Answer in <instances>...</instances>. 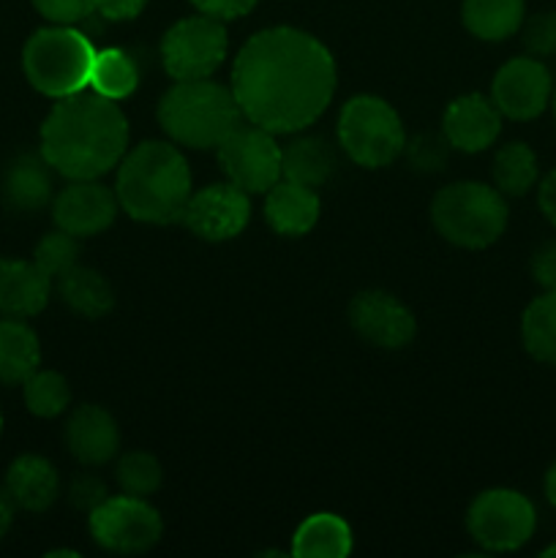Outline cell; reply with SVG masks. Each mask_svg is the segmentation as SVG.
Masks as SVG:
<instances>
[{
  "mask_svg": "<svg viewBox=\"0 0 556 558\" xmlns=\"http://www.w3.org/2000/svg\"><path fill=\"white\" fill-rule=\"evenodd\" d=\"M523 47L532 58H551L556 54V11H540L521 25Z\"/></svg>",
  "mask_w": 556,
  "mask_h": 558,
  "instance_id": "836d02e7",
  "label": "cell"
},
{
  "mask_svg": "<svg viewBox=\"0 0 556 558\" xmlns=\"http://www.w3.org/2000/svg\"><path fill=\"white\" fill-rule=\"evenodd\" d=\"M114 480H118L120 490L129 496H140V499H147L150 494H156L161 488V463L156 461V456L150 452H125L118 461V469H114Z\"/></svg>",
  "mask_w": 556,
  "mask_h": 558,
  "instance_id": "4dcf8cb0",
  "label": "cell"
},
{
  "mask_svg": "<svg viewBox=\"0 0 556 558\" xmlns=\"http://www.w3.org/2000/svg\"><path fill=\"white\" fill-rule=\"evenodd\" d=\"M232 93L243 120L270 131H303L330 107L336 60L330 49L298 27H267L240 47Z\"/></svg>",
  "mask_w": 556,
  "mask_h": 558,
  "instance_id": "6da1fadb",
  "label": "cell"
},
{
  "mask_svg": "<svg viewBox=\"0 0 556 558\" xmlns=\"http://www.w3.org/2000/svg\"><path fill=\"white\" fill-rule=\"evenodd\" d=\"M554 96L551 71L540 58H512L491 82V101L510 120H534L545 112Z\"/></svg>",
  "mask_w": 556,
  "mask_h": 558,
  "instance_id": "4fadbf2b",
  "label": "cell"
},
{
  "mask_svg": "<svg viewBox=\"0 0 556 558\" xmlns=\"http://www.w3.org/2000/svg\"><path fill=\"white\" fill-rule=\"evenodd\" d=\"M450 150H452V145L447 142V136L431 134V131L418 134L414 140L407 142V147H403L409 163H412L418 172H425V174L442 172L447 163V158H450Z\"/></svg>",
  "mask_w": 556,
  "mask_h": 558,
  "instance_id": "d6a6232c",
  "label": "cell"
},
{
  "mask_svg": "<svg viewBox=\"0 0 556 558\" xmlns=\"http://www.w3.org/2000/svg\"><path fill=\"white\" fill-rule=\"evenodd\" d=\"M523 349L537 363L556 368V292H545L527 305L521 316Z\"/></svg>",
  "mask_w": 556,
  "mask_h": 558,
  "instance_id": "4316f807",
  "label": "cell"
},
{
  "mask_svg": "<svg viewBox=\"0 0 556 558\" xmlns=\"http://www.w3.org/2000/svg\"><path fill=\"white\" fill-rule=\"evenodd\" d=\"M22 398H25L27 412L41 420H55L69 409L71 390L63 374L38 368L22 381Z\"/></svg>",
  "mask_w": 556,
  "mask_h": 558,
  "instance_id": "f546056e",
  "label": "cell"
},
{
  "mask_svg": "<svg viewBox=\"0 0 556 558\" xmlns=\"http://www.w3.org/2000/svg\"><path fill=\"white\" fill-rule=\"evenodd\" d=\"M537 205H540V210H543V216L556 227V169L540 180Z\"/></svg>",
  "mask_w": 556,
  "mask_h": 558,
  "instance_id": "ab89813d",
  "label": "cell"
},
{
  "mask_svg": "<svg viewBox=\"0 0 556 558\" xmlns=\"http://www.w3.org/2000/svg\"><path fill=\"white\" fill-rule=\"evenodd\" d=\"M551 104H554V118H556V93H554V96H551Z\"/></svg>",
  "mask_w": 556,
  "mask_h": 558,
  "instance_id": "ee69618b",
  "label": "cell"
},
{
  "mask_svg": "<svg viewBox=\"0 0 556 558\" xmlns=\"http://www.w3.org/2000/svg\"><path fill=\"white\" fill-rule=\"evenodd\" d=\"M33 262H36L55 283L58 278H63L65 272L74 270V267L80 265V238L63 232V229L47 232L38 240L36 251H33Z\"/></svg>",
  "mask_w": 556,
  "mask_h": 558,
  "instance_id": "1f68e13d",
  "label": "cell"
},
{
  "mask_svg": "<svg viewBox=\"0 0 556 558\" xmlns=\"http://www.w3.org/2000/svg\"><path fill=\"white\" fill-rule=\"evenodd\" d=\"M129 150V120L118 101L101 93L58 98L44 118L38 153L69 180H98Z\"/></svg>",
  "mask_w": 556,
  "mask_h": 558,
  "instance_id": "7a4b0ae2",
  "label": "cell"
},
{
  "mask_svg": "<svg viewBox=\"0 0 556 558\" xmlns=\"http://www.w3.org/2000/svg\"><path fill=\"white\" fill-rule=\"evenodd\" d=\"M87 529L96 545L109 554H145L161 539V515L140 496H107L87 515Z\"/></svg>",
  "mask_w": 556,
  "mask_h": 558,
  "instance_id": "8fae6325",
  "label": "cell"
},
{
  "mask_svg": "<svg viewBox=\"0 0 556 558\" xmlns=\"http://www.w3.org/2000/svg\"><path fill=\"white\" fill-rule=\"evenodd\" d=\"M147 0H96V14L107 22H129L142 14Z\"/></svg>",
  "mask_w": 556,
  "mask_h": 558,
  "instance_id": "f35d334b",
  "label": "cell"
},
{
  "mask_svg": "<svg viewBox=\"0 0 556 558\" xmlns=\"http://www.w3.org/2000/svg\"><path fill=\"white\" fill-rule=\"evenodd\" d=\"M55 169L41 153H20L3 169V202L14 213H38L55 199Z\"/></svg>",
  "mask_w": 556,
  "mask_h": 558,
  "instance_id": "d6986e66",
  "label": "cell"
},
{
  "mask_svg": "<svg viewBox=\"0 0 556 558\" xmlns=\"http://www.w3.org/2000/svg\"><path fill=\"white\" fill-rule=\"evenodd\" d=\"M140 85V65L125 49L109 47L96 52L90 69V87L112 101H123Z\"/></svg>",
  "mask_w": 556,
  "mask_h": 558,
  "instance_id": "f1b7e54d",
  "label": "cell"
},
{
  "mask_svg": "<svg viewBox=\"0 0 556 558\" xmlns=\"http://www.w3.org/2000/svg\"><path fill=\"white\" fill-rule=\"evenodd\" d=\"M259 3V0H191L200 14L213 16L218 22H229V20H240V16L251 14V9Z\"/></svg>",
  "mask_w": 556,
  "mask_h": 558,
  "instance_id": "8d00e7d4",
  "label": "cell"
},
{
  "mask_svg": "<svg viewBox=\"0 0 556 558\" xmlns=\"http://www.w3.org/2000/svg\"><path fill=\"white\" fill-rule=\"evenodd\" d=\"M31 3L52 25H76L96 14V0H31Z\"/></svg>",
  "mask_w": 556,
  "mask_h": 558,
  "instance_id": "e575fe53",
  "label": "cell"
},
{
  "mask_svg": "<svg viewBox=\"0 0 556 558\" xmlns=\"http://www.w3.org/2000/svg\"><path fill=\"white\" fill-rule=\"evenodd\" d=\"M41 343L25 319L0 316V385L22 387V381L38 371Z\"/></svg>",
  "mask_w": 556,
  "mask_h": 558,
  "instance_id": "7402d4cb",
  "label": "cell"
},
{
  "mask_svg": "<svg viewBox=\"0 0 556 558\" xmlns=\"http://www.w3.org/2000/svg\"><path fill=\"white\" fill-rule=\"evenodd\" d=\"M65 450L85 466L109 463L120 450V430L112 414L96 403H82L71 412L63 428Z\"/></svg>",
  "mask_w": 556,
  "mask_h": 558,
  "instance_id": "e0dca14e",
  "label": "cell"
},
{
  "mask_svg": "<svg viewBox=\"0 0 556 558\" xmlns=\"http://www.w3.org/2000/svg\"><path fill=\"white\" fill-rule=\"evenodd\" d=\"M180 221L202 240L223 243L232 240L249 227L251 221V199L243 189L234 183H213L194 191L185 205Z\"/></svg>",
  "mask_w": 556,
  "mask_h": 558,
  "instance_id": "7c38bea8",
  "label": "cell"
},
{
  "mask_svg": "<svg viewBox=\"0 0 556 558\" xmlns=\"http://www.w3.org/2000/svg\"><path fill=\"white\" fill-rule=\"evenodd\" d=\"M319 196L309 185L278 180L270 191H265V218L270 229L283 238H303L319 221Z\"/></svg>",
  "mask_w": 556,
  "mask_h": 558,
  "instance_id": "ffe728a7",
  "label": "cell"
},
{
  "mask_svg": "<svg viewBox=\"0 0 556 558\" xmlns=\"http://www.w3.org/2000/svg\"><path fill=\"white\" fill-rule=\"evenodd\" d=\"M532 276L545 292H556V243H545L532 256Z\"/></svg>",
  "mask_w": 556,
  "mask_h": 558,
  "instance_id": "74e56055",
  "label": "cell"
},
{
  "mask_svg": "<svg viewBox=\"0 0 556 558\" xmlns=\"http://www.w3.org/2000/svg\"><path fill=\"white\" fill-rule=\"evenodd\" d=\"M14 515H16V505L14 499L9 496V490L0 488V539L9 534L11 523H14Z\"/></svg>",
  "mask_w": 556,
  "mask_h": 558,
  "instance_id": "60d3db41",
  "label": "cell"
},
{
  "mask_svg": "<svg viewBox=\"0 0 556 558\" xmlns=\"http://www.w3.org/2000/svg\"><path fill=\"white\" fill-rule=\"evenodd\" d=\"M349 325L371 347L403 349L418 332L414 314L390 292L368 289L360 292L349 305Z\"/></svg>",
  "mask_w": 556,
  "mask_h": 558,
  "instance_id": "5bb4252c",
  "label": "cell"
},
{
  "mask_svg": "<svg viewBox=\"0 0 556 558\" xmlns=\"http://www.w3.org/2000/svg\"><path fill=\"white\" fill-rule=\"evenodd\" d=\"M338 145L354 163L379 169L407 147V131L396 109L379 96H354L338 118Z\"/></svg>",
  "mask_w": 556,
  "mask_h": 558,
  "instance_id": "52a82bcc",
  "label": "cell"
},
{
  "mask_svg": "<svg viewBox=\"0 0 556 558\" xmlns=\"http://www.w3.org/2000/svg\"><path fill=\"white\" fill-rule=\"evenodd\" d=\"M534 526H537V515H534L532 501L510 488L483 490L467 512V529L474 543L496 554L527 545Z\"/></svg>",
  "mask_w": 556,
  "mask_h": 558,
  "instance_id": "9c48e42d",
  "label": "cell"
},
{
  "mask_svg": "<svg viewBox=\"0 0 556 558\" xmlns=\"http://www.w3.org/2000/svg\"><path fill=\"white\" fill-rule=\"evenodd\" d=\"M507 202L496 185L463 183L445 185L431 202V221L447 243L480 251L494 245L507 229Z\"/></svg>",
  "mask_w": 556,
  "mask_h": 558,
  "instance_id": "8992f818",
  "label": "cell"
},
{
  "mask_svg": "<svg viewBox=\"0 0 556 558\" xmlns=\"http://www.w3.org/2000/svg\"><path fill=\"white\" fill-rule=\"evenodd\" d=\"M336 150L322 136H300L281 147V172L283 180L319 189L336 172Z\"/></svg>",
  "mask_w": 556,
  "mask_h": 558,
  "instance_id": "cb8c5ba5",
  "label": "cell"
},
{
  "mask_svg": "<svg viewBox=\"0 0 556 558\" xmlns=\"http://www.w3.org/2000/svg\"><path fill=\"white\" fill-rule=\"evenodd\" d=\"M216 156L229 183L243 189L245 194H265L283 178L281 147L276 145V134L249 120H240L223 136L221 145L216 147Z\"/></svg>",
  "mask_w": 556,
  "mask_h": 558,
  "instance_id": "30bf717a",
  "label": "cell"
},
{
  "mask_svg": "<svg viewBox=\"0 0 556 558\" xmlns=\"http://www.w3.org/2000/svg\"><path fill=\"white\" fill-rule=\"evenodd\" d=\"M55 283H58L60 300L85 319H104L114 308L112 283L93 267L76 265Z\"/></svg>",
  "mask_w": 556,
  "mask_h": 558,
  "instance_id": "484cf974",
  "label": "cell"
},
{
  "mask_svg": "<svg viewBox=\"0 0 556 558\" xmlns=\"http://www.w3.org/2000/svg\"><path fill=\"white\" fill-rule=\"evenodd\" d=\"M461 20L480 41H505L521 31L527 0H463Z\"/></svg>",
  "mask_w": 556,
  "mask_h": 558,
  "instance_id": "603a6c76",
  "label": "cell"
},
{
  "mask_svg": "<svg viewBox=\"0 0 556 558\" xmlns=\"http://www.w3.org/2000/svg\"><path fill=\"white\" fill-rule=\"evenodd\" d=\"M52 294V278L27 259L0 256V316L31 319L41 314Z\"/></svg>",
  "mask_w": 556,
  "mask_h": 558,
  "instance_id": "ac0fdd59",
  "label": "cell"
},
{
  "mask_svg": "<svg viewBox=\"0 0 556 558\" xmlns=\"http://www.w3.org/2000/svg\"><path fill=\"white\" fill-rule=\"evenodd\" d=\"M120 210L142 223H172L191 199V169L178 145L142 142L125 150L114 183Z\"/></svg>",
  "mask_w": 556,
  "mask_h": 558,
  "instance_id": "3957f363",
  "label": "cell"
},
{
  "mask_svg": "<svg viewBox=\"0 0 556 558\" xmlns=\"http://www.w3.org/2000/svg\"><path fill=\"white\" fill-rule=\"evenodd\" d=\"M543 556H548V558H551V556H556V543H554V545H548V548L543 550Z\"/></svg>",
  "mask_w": 556,
  "mask_h": 558,
  "instance_id": "7bdbcfd3",
  "label": "cell"
},
{
  "mask_svg": "<svg viewBox=\"0 0 556 558\" xmlns=\"http://www.w3.org/2000/svg\"><path fill=\"white\" fill-rule=\"evenodd\" d=\"M0 434H3V414H0Z\"/></svg>",
  "mask_w": 556,
  "mask_h": 558,
  "instance_id": "f6af8a7d",
  "label": "cell"
},
{
  "mask_svg": "<svg viewBox=\"0 0 556 558\" xmlns=\"http://www.w3.org/2000/svg\"><path fill=\"white\" fill-rule=\"evenodd\" d=\"M494 185L505 196H523L537 185L540 167L537 156L529 145L523 142H507L505 147H499L494 156Z\"/></svg>",
  "mask_w": 556,
  "mask_h": 558,
  "instance_id": "83f0119b",
  "label": "cell"
},
{
  "mask_svg": "<svg viewBox=\"0 0 556 558\" xmlns=\"http://www.w3.org/2000/svg\"><path fill=\"white\" fill-rule=\"evenodd\" d=\"M442 134L461 153L488 150L501 134V112L491 98L480 93H467L450 101L442 118Z\"/></svg>",
  "mask_w": 556,
  "mask_h": 558,
  "instance_id": "2e32d148",
  "label": "cell"
},
{
  "mask_svg": "<svg viewBox=\"0 0 556 558\" xmlns=\"http://www.w3.org/2000/svg\"><path fill=\"white\" fill-rule=\"evenodd\" d=\"M96 49L90 38L74 25L38 27L22 47V71L25 80L41 96L65 98L90 85V69Z\"/></svg>",
  "mask_w": 556,
  "mask_h": 558,
  "instance_id": "5b68a950",
  "label": "cell"
},
{
  "mask_svg": "<svg viewBox=\"0 0 556 558\" xmlns=\"http://www.w3.org/2000/svg\"><path fill=\"white\" fill-rule=\"evenodd\" d=\"M545 496H548L551 505L556 507V463L548 469V474H545Z\"/></svg>",
  "mask_w": 556,
  "mask_h": 558,
  "instance_id": "b9f144b4",
  "label": "cell"
},
{
  "mask_svg": "<svg viewBox=\"0 0 556 558\" xmlns=\"http://www.w3.org/2000/svg\"><path fill=\"white\" fill-rule=\"evenodd\" d=\"M55 227L74 238H93L112 227L120 210L118 194L98 180H71L52 199Z\"/></svg>",
  "mask_w": 556,
  "mask_h": 558,
  "instance_id": "9a60e30c",
  "label": "cell"
},
{
  "mask_svg": "<svg viewBox=\"0 0 556 558\" xmlns=\"http://www.w3.org/2000/svg\"><path fill=\"white\" fill-rule=\"evenodd\" d=\"M243 120L232 87L207 80H178L158 101V123L174 145L216 150Z\"/></svg>",
  "mask_w": 556,
  "mask_h": 558,
  "instance_id": "277c9868",
  "label": "cell"
},
{
  "mask_svg": "<svg viewBox=\"0 0 556 558\" xmlns=\"http://www.w3.org/2000/svg\"><path fill=\"white\" fill-rule=\"evenodd\" d=\"M352 554V529L333 512L305 518L292 537V556L343 558Z\"/></svg>",
  "mask_w": 556,
  "mask_h": 558,
  "instance_id": "d4e9b609",
  "label": "cell"
},
{
  "mask_svg": "<svg viewBox=\"0 0 556 558\" xmlns=\"http://www.w3.org/2000/svg\"><path fill=\"white\" fill-rule=\"evenodd\" d=\"M107 496H109L107 485H104L98 477H93V474H82V477H76L74 485H71V490H69L71 505H74L76 510L87 512V515H90V512L96 510V507L101 505Z\"/></svg>",
  "mask_w": 556,
  "mask_h": 558,
  "instance_id": "d590c367",
  "label": "cell"
},
{
  "mask_svg": "<svg viewBox=\"0 0 556 558\" xmlns=\"http://www.w3.org/2000/svg\"><path fill=\"white\" fill-rule=\"evenodd\" d=\"M229 49L227 27L213 16L200 14L174 22L161 38V63L178 80H207L223 63Z\"/></svg>",
  "mask_w": 556,
  "mask_h": 558,
  "instance_id": "ba28073f",
  "label": "cell"
},
{
  "mask_svg": "<svg viewBox=\"0 0 556 558\" xmlns=\"http://www.w3.org/2000/svg\"><path fill=\"white\" fill-rule=\"evenodd\" d=\"M3 488L14 499L16 510L47 512L60 494V477L47 458L27 452L11 461Z\"/></svg>",
  "mask_w": 556,
  "mask_h": 558,
  "instance_id": "44dd1931",
  "label": "cell"
}]
</instances>
